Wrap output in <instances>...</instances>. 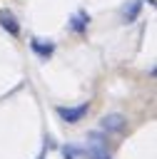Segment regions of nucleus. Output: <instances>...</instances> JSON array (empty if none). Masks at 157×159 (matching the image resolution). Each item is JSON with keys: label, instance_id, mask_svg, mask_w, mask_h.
Returning <instances> with one entry per match:
<instances>
[{"label": "nucleus", "instance_id": "1", "mask_svg": "<svg viewBox=\"0 0 157 159\" xmlns=\"http://www.w3.org/2000/svg\"><path fill=\"white\" fill-rule=\"evenodd\" d=\"M87 159H110V152H107V139L102 137V132H92V134H90Z\"/></svg>", "mask_w": 157, "mask_h": 159}, {"label": "nucleus", "instance_id": "2", "mask_svg": "<svg viewBox=\"0 0 157 159\" xmlns=\"http://www.w3.org/2000/svg\"><path fill=\"white\" fill-rule=\"evenodd\" d=\"M87 104H77V107H57L55 112H57V117L62 119V122H67V124H75V122H80L85 114H87Z\"/></svg>", "mask_w": 157, "mask_h": 159}, {"label": "nucleus", "instance_id": "3", "mask_svg": "<svg viewBox=\"0 0 157 159\" xmlns=\"http://www.w3.org/2000/svg\"><path fill=\"white\" fill-rule=\"evenodd\" d=\"M125 124H127V119L122 114H105L100 119V129L107 132V134H120L125 129Z\"/></svg>", "mask_w": 157, "mask_h": 159}, {"label": "nucleus", "instance_id": "4", "mask_svg": "<svg viewBox=\"0 0 157 159\" xmlns=\"http://www.w3.org/2000/svg\"><path fill=\"white\" fill-rule=\"evenodd\" d=\"M30 50H32L40 60H47V57H52V52H55V42H52V40L32 37V40H30Z\"/></svg>", "mask_w": 157, "mask_h": 159}, {"label": "nucleus", "instance_id": "5", "mask_svg": "<svg viewBox=\"0 0 157 159\" xmlns=\"http://www.w3.org/2000/svg\"><path fill=\"white\" fill-rule=\"evenodd\" d=\"M0 27H2V30H7L12 37H17V35H20V22H17V17H15L10 10H0Z\"/></svg>", "mask_w": 157, "mask_h": 159}, {"label": "nucleus", "instance_id": "6", "mask_svg": "<svg viewBox=\"0 0 157 159\" xmlns=\"http://www.w3.org/2000/svg\"><path fill=\"white\" fill-rule=\"evenodd\" d=\"M87 25H90V15H87L85 10H77V12L70 17V27H72L77 35H82V32L87 30Z\"/></svg>", "mask_w": 157, "mask_h": 159}, {"label": "nucleus", "instance_id": "7", "mask_svg": "<svg viewBox=\"0 0 157 159\" xmlns=\"http://www.w3.org/2000/svg\"><path fill=\"white\" fill-rule=\"evenodd\" d=\"M140 10H142V2H140V0H130V2L122 7V22H135L137 15H140Z\"/></svg>", "mask_w": 157, "mask_h": 159}, {"label": "nucleus", "instance_id": "8", "mask_svg": "<svg viewBox=\"0 0 157 159\" xmlns=\"http://www.w3.org/2000/svg\"><path fill=\"white\" fill-rule=\"evenodd\" d=\"M77 154H80V147H75V144L62 147V157H65V159H77Z\"/></svg>", "mask_w": 157, "mask_h": 159}, {"label": "nucleus", "instance_id": "9", "mask_svg": "<svg viewBox=\"0 0 157 159\" xmlns=\"http://www.w3.org/2000/svg\"><path fill=\"white\" fill-rule=\"evenodd\" d=\"M147 2H150V5H155V0H147Z\"/></svg>", "mask_w": 157, "mask_h": 159}]
</instances>
